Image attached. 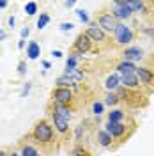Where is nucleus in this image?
Instances as JSON below:
<instances>
[{"label":"nucleus","mask_w":154,"mask_h":156,"mask_svg":"<svg viewBox=\"0 0 154 156\" xmlns=\"http://www.w3.org/2000/svg\"><path fill=\"white\" fill-rule=\"evenodd\" d=\"M142 34L147 36V37H154V27H144L142 29Z\"/></svg>","instance_id":"2f4dec72"},{"label":"nucleus","mask_w":154,"mask_h":156,"mask_svg":"<svg viewBox=\"0 0 154 156\" xmlns=\"http://www.w3.org/2000/svg\"><path fill=\"white\" fill-rule=\"evenodd\" d=\"M103 103H105V105H108V107H117V105L121 103V98L117 96V92H106Z\"/></svg>","instance_id":"4be33fe9"},{"label":"nucleus","mask_w":154,"mask_h":156,"mask_svg":"<svg viewBox=\"0 0 154 156\" xmlns=\"http://www.w3.org/2000/svg\"><path fill=\"white\" fill-rule=\"evenodd\" d=\"M96 142L99 147H103V149H114V138L106 133L105 129H99L96 133Z\"/></svg>","instance_id":"2eb2a0df"},{"label":"nucleus","mask_w":154,"mask_h":156,"mask_svg":"<svg viewBox=\"0 0 154 156\" xmlns=\"http://www.w3.org/2000/svg\"><path fill=\"white\" fill-rule=\"evenodd\" d=\"M90 112H92L94 115L99 117L103 112H105V103H103V101H94V103L90 105Z\"/></svg>","instance_id":"393cba45"},{"label":"nucleus","mask_w":154,"mask_h":156,"mask_svg":"<svg viewBox=\"0 0 154 156\" xmlns=\"http://www.w3.org/2000/svg\"><path fill=\"white\" fill-rule=\"evenodd\" d=\"M18 147H19V154L21 156H41V153H39L37 149L32 146V144L25 142V140H21L18 144Z\"/></svg>","instance_id":"6ab92c4d"},{"label":"nucleus","mask_w":154,"mask_h":156,"mask_svg":"<svg viewBox=\"0 0 154 156\" xmlns=\"http://www.w3.org/2000/svg\"><path fill=\"white\" fill-rule=\"evenodd\" d=\"M43 66H44V69H50V68H51V62H50V60H44V62H43Z\"/></svg>","instance_id":"a19ab883"},{"label":"nucleus","mask_w":154,"mask_h":156,"mask_svg":"<svg viewBox=\"0 0 154 156\" xmlns=\"http://www.w3.org/2000/svg\"><path fill=\"white\" fill-rule=\"evenodd\" d=\"M0 156H9V153H7V151H4V149H0Z\"/></svg>","instance_id":"37998d69"},{"label":"nucleus","mask_w":154,"mask_h":156,"mask_svg":"<svg viewBox=\"0 0 154 156\" xmlns=\"http://www.w3.org/2000/svg\"><path fill=\"white\" fill-rule=\"evenodd\" d=\"M121 85L124 89H129V90H138L140 89V80L136 76V73L124 75V76H121Z\"/></svg>","instance_id":"4468645a"},{"label":"nucleus","mask_w":154,"mask_h":156,"mask_svg":"<svg viewBox=\"0 0 154 156\" xmlns=\"http://www.w3.org/2000/svg\"><path fill=\"white\" fill-rule=\"evenodd\" d=\"M9 156H21L19 151H9Z\"/></svg>","instance_id":"79ce46f5"},{"label":"nucleus","mask_w":154,"mask_h":156,"mask_svg":"<svg viewBox=\"0 0 154 156\" xmlns=\"http://www.w3.org/2000/svg\"><path fill=\"white\" fill-rule=\"evenodd\" d=\"M115 69L121 76H124V75H133V73H136L138 66H136L135 62H129V60H121L115 66Z\"/></svg>","instance_id":"dca6fc26"},{"label":"nucleus","mask_w":154,"mask_h":156,"mask_svg":"<svg viewBox=\"0 0 154 156\" xmlns=\"http://www.w3.org/2000/svg\"><path fill=\"white\" fill-rule=\"evenodd\" d=\"M133 39H135V32H133V29H131L129 25H126V23H119V25H117L115 32H114V41H115V44L128 48V44H131Z\"/></svg>","instance_id":"20e7f679"},{"label":"nucleus","mask_w":154,"mask_h":156,"mask_svg":"<svg viewBox=\"0 0 154 156\" xmlns=\"http://www.w3.org/2000/svg\"><path fill=\"white\" fill-rule=\"evenodd\" d=\"M51 55H53V57H55V58H60V57H62V55H64V53H62L60 50H53V51H51Z\"/></svg>","instance_id":"f704fd0d"},{"label":"nucleus","mask_w":154,"mask_h":156,"mask_svg":"<svg viewBox=\"0 0 154 156\" xmlns=\"http://www.w3.org/2000/svg\"><path fill=\"white\" fill-rule=\"evenodd\" d=\"M85 71L83 69H73V71H66L64 75L57 78V87H68V89H76L80 82L85 80Z\"/></svg>","instance_id":"7ed1b4c3"},{"label":"nucleus","mask_w":154,"mask_h":156,"mask_svg":"<svg viewBox=\"0 0 154 156\" xmlns=\"http://www.w3.org/2000/svg\"><path fill=\"white\" fill-rule=\"evenodd\" d=\"M112 16L115 20H129L133 16V11L129 9L128 2L126 0H121V2H114L112 4Z\"/></svg>","instance_id":"1a4fd4ad"},{"label":"nucleus","mask_w":154,"mask_h":156,"mask_svg":"<svg viewBox=\"0 0 154 156\" xmlns=\"http://www.w3.org/2000/svg\"><path fill=\"white\" fill-rule=\"evenodd\" d=\"M128 5L129 9L133 11V14H147L149 12V2H144V0H128Z\"/></svg>","instance_id":"f3484780"},{"label":"nucleus","mask_w":154,"mask_h":156,"mask_svg":"<svg viewBox=\"0 0 154 156\" xmlns=\"http://www.w3.org/2000/svg\"><path fill=\"white\" fill-rule=\"evenodd\" d=\"M135 128H136L135 122H131V124H124V122H106L103 129H105L114 140H117L119 144H122V142H126L129 136L133 135Z\"/></svg>","instance_id":"f03ea898"},{"label":"nucleus","mask_w":154,"mask_h":156,"mask_svg":"<svg viewBox=\"0 0 154 156\" xmlns=\"http://www.w3.org/2000/svg\"><path fill=\"white\" fill-rule=\"evenodd\" d=\"M7 23H9V27H14V23H16V18H14V16H9Z\"/></svg>","instance_id":"c9c22d12"},{"label":"nucleus","mask_w":154,"mask_h":156,"mask_svg":"<svg viewBox=\"0 0 154 156\" xmlns=\"http://www.w3.org/2000/svg\"><path fill=\"white\" fill-rule=\"evenodd\" d=\"M29 34H30V30H29V27H25V29H21V39L29 37Z\"/></svg>","instance_id":"72a5a7b5"},{"label":"nucleus","mask_w":154,"mask_h":156,"mask_svg":"<svg viewBox=\"0 0 154 156\" xmlns=\"http://www.w3.org/2000/svg\"><path fill=\"white\" fill-rule=\"evenodd\" d=\"M30 87H32V83H30V82H27V83L23 85V89H21V98H25L27 94H29V92H30Z\"/></svg>","instance_id":"473e14b6"},{"label":"nucleus","mask_w":154,"mask_h":156,"mask_svg":"<svg viewBox=\"0 0 154 156\" xmlns=\"http://www.w3.org/2000/svg\"><path fill=\"white\" fill-rule=\"evenodd\" d=\"M5 37H7V34H5V30H4V29H0V41H4Z\"/></svg>","instance_id":"4c0bfd02"},{"label":"nucleus","mask_w":154,"mask_h":156,"mask_svg":"<svg viewBox=\"0 0 154 156\" xmlns=\"http://www.w3.org/2000/svg\"><path fill=\"white\" fill-rule=\"evenodd\" d=\"M27 55H29L30 60H36V58L41 55V46H39L37 41H30L29 46H27Z\"/></svg>","instance_id":"412c9836"},{"label":"nucleus","mask_w":154,"mask_h":156,"mask_svg":"<svg viewBox=\"0 0 154 156\" xmlns=\"http://www.w3.org/2000/svg\"><path fill=\"white\" fill-rule=\"evenodd\" d=\"M75 4H76L75 0H68V2H64V5H66V7H75Z\"/></svg>","instance_id":"e433bc0d"},{"label":"nucleus","mask_w":154,"mask_h":156,"mask_svg":"<svg viewBox=\"0 0 154 156\" xmlns=\"http://www.w3.org/2000/svg\"><path fill=\"white\" fill-rule=\"evenodd\" d=\"M71 156H92V154H90V151H89L87 147H83L82 144H78V146L73 147V153H71Z\"/></svg>","instance_id":"b1692460"},{"label":"nucleus","mask_w":154,"mask_h":156,"mask_svg":"<svg viewBox=\"0 0 154 156\" xmlns=\"http://www.w3.org/2000/svg\"><path fill=\"white\" fill-rule=\"evenodd\" d=\"M117 20L112 16V12H99L97 14V27H101V29L105 30V32H110V34H114L117 29Z\"/></svg>","instance_id":"9d476101"},{"label":"nucleus","mask_w":154,"mask_h":156,"mask_svg":"<svg viewBox=\"0 0 154 156\" xmlns=\"http://www.w3.org/2000/svg\"><path fill=\"white\" fill-rule=\"evenodd\" d=\"M121 87V75L119 73H112V75H108L105 80V89L108 92H115L117 89Z\"/></svg>","instance_id":"a211bd4d"},{"label":"nucleus","mask_w":154,"mask_h":156,"mask_svg":"<svg viewBox=\"0 0 154 156\" xmlns=\"http://www.w3.org/2000/svg\"><path fill=\"white\" fill-rule=\"evenodd\" d=\"M76 16H78V20H80L82 23H85V25L90 23V16H89V12H87L85 9H78L76 11Z\"/></svg>","instance_id":"bb28decb"},{"label":"nucleus","mask_w":154,"mask_h":156,"mask_svg":"<svg viewBox=\"0 0 154 156\" xmlns=\"http://www.w3.org/2000/svg\"><path fill=\"white\" fill-rule=\"evenodd\" d=\"M25 73H27V62H25V60H21V62L18 64V75H19V76H23Z\"/></svg>","instance_id":"c756f323"},{"label":"nucleus","mask_w":154,"mask_h":156,"mask_svg":"<svg viewBox=\"0 0 154 156\" xmlns=\"http://www.w3.org/2000/svg\"><path fill=\"white\" fill-rule=\"evenodd\" d=\"M7 5H9V4H7V2H5V0H0V9H5V7H7Z\"/></svg>","instance_id":"ea45409f"},{"label":"nucleus","mask_w":154,"mask_h":156,"mask_svg":"<svg viewBox=\"0 0 154 156\" xmlns=\"http://www.w3.org/2000/svg\"><path fill=\"white\" fill-rule=\"evenodd\" d=\"M144 57H145V51L140 46H128L122 51V60H129V62H138Z\"/></svg>","instance_id":"f8f14e48"},{"label":"nucleus","mask_w":154,"mask_h":156,"mask_svg":"<svg viewBox=\"0 0 154 156\" xmlns=\"http://www.w3.org/2000/svg\"><path fill=\"white\" fill-rule=\"evenodd\" d=\"M75 27V23H71V21H64V23H60V30L62 32H68V30H71Z\"/></svg>","instance_id":"7c9ffc66"},{"label":"nucleus","mask_w":154,"mask_h":156,"mask_svg":"<svg viewBox=\"0 0 154 156\" xmlns=\"http://www.w3.org/2000/svg\"><path fill=\"white\" fill-rule=\"evenodd\" d=\"M85 34L90 37L92 43H97V44H105L108 37H106V32L101 27H97V23H89V27L85 29Z\"/></svg>","instance_id":"9b49d317"},{"label":"nucleus","mask_w":154,"mask_h":156,"mask_svg":"<svg viewBox=\"0 0 154 156\" xmlns=\"http://www.w3.org/2000/svg\"><path fill=\"white\" fill-rule=\"evenodd\" d=\"M106 117H108V122H124L126 112L122 108H112Z\"/></svg>","instance_id":"aec40b11"},{"label":"nucleus","mask_w":154,"mask_h":156,"mask_svg":"<svg viewBox=\"0 0 154 156\" xmlns=\"http://www.w3.org/2000/svg\"><path fill=\"white\" fill-rule=\"evenodd\" d=\"M27 140H32L34 144L41 146V149H53L57 144V133H55V128L51 124L50 119H39L37 122L34 124V128L30 129Z\"/></svg>","instance_id":"f257e3e1"},{"label":"nucleus","mask_w":154,"mask_h":156,"mask_svg":"<svg viewBox=\"0 0 154 156\" xmlns=\"http://www.w3.org/2000/svg\"><path fill=\"white\" fill-rule=\"evenodd\" d=\"M48 110H53V112H57L58 115H62L64 119H66V121H71V119H73V108H71V107H64V105H60V103L50 101Z\"/></svg>","instance_id":"ddd939ff"},{"label":"nucleus","mask_w":154,"mask_h":156,"mask_svg":"<svg viewBox=\"0 0 154 156\" xmlns=\"http://www.w3.org/2000/svg\"><path fill=\"white\" fill-rule=\"evenodd\" d=\"M92 41H90V37L85 34V30L83 32H80L76 37H75V43H73V53H76V55H85L87 51H90L92 50Z\"/></svg>","instance_id":"0eeeda50"},{"label":"nucleus","mask_w":154,"mask_h":156,"mask_svg":"<svg viewBox=\"0 0 154 156\" xmlns=\"http://www.w3.org/2000/svg\"><path fill=\"white\" fill-rule=\"evenodd\" d=\"M48 23H50V14H48V12H41V16L37 18V29L39 30L44 29Z\"/></svg>","instance_id":"a878e982"},{"label":"nucleus","mask_w":154,"mask_h":156,"mask_svg":"<svg viewBox=\"0 0 154 156\" xmlns=\"http://www.w3.org/2000/svg\"><path fill=\"white\" fill-rule=\"evenodd\" d=\"M83 131H85L83 124H78V126L75 128V131H73V136H75V140H76V142L83 140Z\"/></svg>","instance_id":"c85d7f7f"},{"label":"nucleus","mask_w":154,"mask_h":156,"mask_svg":"<svg viewBox=\"0 0 154 156\" xmlns=\"http://www.w3.org/2000/svg\"><path fill=\"white\" fill-rule=\"evenodd\" d=\"M18 48H19V50L25 48V39H19V41H18Z\"/></svg>","instance_id":"58836bf2"},{"label":"nucleus","mask_w":154,"mask_h":156,"mask_svg":"<svg viewBox=\"0 0 154 156\" xmlns=\"http://www.w3.org/2000/svg\"><path fill=\"white\" fill-rule=\"evenodd\" d=\"M136 76L144 87L149 89V92H154V69L147 68V66H138Z\"/></svg>","instance_id":"6e6552de"},{"label":"nucleus","mask_w":154,"mask_h":156,"mask_svg":"<svg viewBox=\"0 0 154 156\" xmlns=\"http://www.w3.org/2000/svg\"><path fill=\"white\" fill-rule=\"evenodd\" d=\"M25 12H27L29 16H34V14L37 12V2H27V4H25Z\"/></svg>","instance_id":"cd10ccee"},{"label":"nucleus","mask_w":154,"mask_h":156,"mask_svg":"<svg viewBox=\"0 0 154 156\" xmlns=\"http://www.w3.org/2000/svg\"><path fill=\"white\" fill-rule=\"evenodd\" d=\"M50 112V121H51V124L55 128V133H57L62 140H66L69 136V121H66L62 115H58L57 112H53V110H48Z\"/></svg>","instance_id":"39448f33"},{"label":"nucleus","mask_w":154,"mask_h":156,"mask_svg":"<svg viewBox=\"0 0 154 156\" xmlns=\"http://www.w3.org/2000/svg\"><path fill=\"white\" fill-rule=\"evenodd\" d=\"M51 101L60 103L64 107H71L75 101V90L68 87H55L51 90Z\"/></svg>","instance_id":"423d86ee"},{"label":"nucleus","mask_w":154,"mask_h":156,"mask_svg":"<svg viewBox=\"0 0 154 156\" xmlns=\"http://www.w3.org/2000/svg\"><path fill=\"white\" fill-rule=\"evenodd\" d=\"M78 60H80V55H76V53H71V55L66 58V71H73V69H76Z\"/></svg>","instance_id":"5701e85b"}]
</instances>
